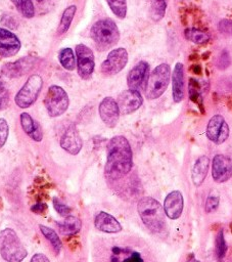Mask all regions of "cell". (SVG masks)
<instances>
[{"label":"cell","mask_w":232,"mask_h":262,"mask_svg":"<svg viewBox=\"0 0 232 262\" xmlns=\"http://www.w3.org/2000/svg\"><path fill=\"white\" fill-rule=\"evenodd\" d=\"M106 150V177L118 180L126 176L133 166V154L128 139L122 135L112 137L107 143Z\"/></svg>","instance_id":"1"},{"label":"cell","mask_w":232,"mask_h":262,"mask_svg":"<svg viewBox=\"0 0 232 262\" xmlns=\"http://www.w3.org/2000/svg\"><path fill=\"white\" fill-rule=\"evenodd\" d=\"M137 211L142 222L150 231L160 232L164 230L166 214L158 201L151 196H144L138 202Z\"/></svg>","instance_id":"2"},{"label":"cell","mask_w":232,"mask_h":262,"mask_svg":"<svg viewBox=\"0 0 232 262\" xmlns=\"http://www.w3.org/2000/svg\"><path fill=\"white\" fill-rule=\"evenodd\" d=\"M90 36L99 50H106L119 42L120 31L112 19L103 18L94 23Z\"/></svg>","instance_id":"3"},{"label":"cell","mask_w":232,"mask_h":262,"mask_svg":"<svg viewBox=\"0 0 232 262\" xmlns=\"http://www.w3.org/2000/svg\"><path fill=\"white\" fill-rule=\"evenodd\" d=\"M0 255L7 262H21L28 255L18 235L11 228L0 231Z\"/></svg>","instance_id":"4"},{"label":"cell","mask_w":232,"mask_h":262,"mask_svg":"<svg viewBox=\"0 0 232 262\" xmlns=\"http://www.w3.org/2000/svg\"><path fill=\"white\" fill-rule=\"evenodd\" d=\"M171 78V69L168 63H160L152 70L145 86V95L148 99H156L167 90Z\"/></svg>","instance_id":"5"},{"label":"cell","mask_w":232,"mask_h":262,"mask_svg":"<svg viewBox=\"0 0 232 262\" xmlns=\"http://www.w3.org/2000/svg\"><path fill=\"white\" fill-rule=\"evenodd\" d=\"M44 104L50 117H59L63 115L69 104L68 96L65 90L58 85H51L44 97Z\"/></svg>","instance_id":"6"},{"label":"cell","mask_w":232,"mask_h":262,"mask_svg":"<svg viewBox=\"0 0 232 262\" xmlns=\"http://www.w3.org/2000/svg\"><path fill=\"white\" fill-rule=\"evenodd\" d=\"M43 86V79L39 75H32L14 97L16 105L20 108H28L37 100Z\"/></svg>","instance_id":"7"},{"label":"cell","mask_w":232,"mask_h":262,"mask_svg":"<svg viewBox=\"0 0 232 262\" xmlns=\"http://www.w3.org/2000/svg\"><path fill=\"white\" fill-rule=\"evenodd\" d=\"M76 60L79 76L84 79H90L95 68V59L93 51L84 44L76 46Z\"/></svg>","instance_id":"8"},{"label":"cell","mask_w":232,"mask_h":262,"mask_svg":"<svg viewBox=\"0 0 232 262\" xmlns=\"http://www.w3.org/2000/svg\"><path fill=\"white\" fill-rule=\"evenodd\" d=\"M128 62V52L125 48L120 47L111 50L105 60L101 63V73L105 76H113L120 73Z\"/></svg>","instance_id":"9"},{"label":"cell","mask_w":232,"mask_h":262,"mask_svg":"<svg viewBox=\"0 0 232 262\" xmlns=\"http://www.w3.org/2000/svg\"><path fill=\"white\" fill-rule=\"evenodd\" d=\"M205 133L208 140L216 144H222L228 139L230 129L223 116L215 115L207 122Z\"/></svg>","instance_id":"10"},{"label":"cell","mask_w":232,"mask_h":262,"mask_svg":"<svg viewBox=\"0 0 232 262\" xmlns=\"http://www.w3.org/2000/svg\"><path fill=\"white\" fill-rule=\"evenodd\" d=\"M117 103L121 114L129 115L136 112L142 105L143 97L138 90L128 89L119 94Z\"/></svg>","instance_id":"11"},{"label":"cell","mask_w":232,"mask_h":262,"mask_svg":"<svg viewBox=\"0 0 232 262\" xmlns=\"http://www.w3.org/2000/svg\"><path fill=\"white\" fill-rule=\"evenodd\" d=\"M212 176L218 183H223L232 177V159L222 154L216 155L212 161Z\"/></svg>","instance_id":"12"},{"label":"cell","mask_w":232,"mask_h":262,"mask_svg":"<svg viewBox=\"0 0 232 262\" xmlns=\"http://www.w3.org/2000/svg\"><path fill=\"white\" fill-rule=\"evenodd\" d=\"M99 116L102 120V122L109 128L115 127V125L119 122L120 118V110L117 103V100H114L112 97H105L101 100L99 103Z\"/></svg>","instance_id":"13"},{"label":"cell","mask_w":232,"mask_h":262,"mask_svg":"<svg viewBox=\"0 0 232 262\" xmlns=\"http://www.w3.org/2000/svg\"><path fill=\"white\" fill-rule=\"evenodd\" d=\"M37 61V58L32 57V56H26L20 59H17L16 61L13 62H7L5 63L1 71L2 74L5 75L6 77L9 78H19L30 72L35 63Z\"/></svg>","instance_id":"14"},{"label":"cell","mask_w":232,"mask_h":262,"mask_svg":"<svg viewBox=\"0 0 232 262\" xmlns=\"http://www.w3.org/2000/svg\"><path fill=\"white\" fill-rule=\"evenodd\" d=\"M60 146L71 155H78L83 146L82 138L75 124H71L60 138Z\"/></svg>","instance_id":"15"},{"label":"cell","mask_w":232,"mask_h":262,"mask_svg":"<svg viewBox=\"0 0 232 262\" xmlns=\"http://www.w3.org/2000/svg\"><path fill=\"white\" fill-rule=\"evenodd\" d=\"M20 41L15 34L5 28H0V55L11 57L20 49Z\"/></svg>","instance_id":"16"},{"label":"cell","mask_w":232,"mask_h":262,"mask_svg":"<svg viewBox=\"0 0 232 262\" xmlns=\"http://www.w3.org/2000/svg\"><path fill=\"white\" fill-rule=\"evenodd\" d=\"M163 208L166 216H168L170 219H178L181 216L184 208V199L182 192L180 190H173L168 193Z\"/></svg>","instance_id":"17"},{"label":"cell","mask_w":232,"mask_h":262,"mask_svg":"<svg viewBox=\"0 0 232 262\" xmlns=\"http://www.w3.org/2000/svg\"><path fill=\"white\" fill-rule=\"evenodd\" d=\"M149 71V64L145 60H141L136 63L128 73L127 84L129 89L138 90L146 81L147 74Z\"/></svg>","instance_id":"18"},{"label":"cell","mask_w":232,"mask_h":262,"mask_svg":"<svg viewBox=\"0 0 232 262\" xmlns=\"http://www.w3.org/2000/svg\"><path fill=\"white\" fill-rule=\"evenodd\" d=\"M172 95L176 103L181 102L185 95V80H184V64L177 62L172 72Z\"/></svg>","instance_id":"19"},{"label":"cell","mask_w":232,"mask_h":262,"mask_svg":"<svg viewBox=\"0 0 232 262\" xmlns=\"http://www.w3.org/2000/svg\"><path fill=\"white\" fill-rule=\"evenodd\" d=\"M94 226L96 229L106 233H117L123 229L121 223L112 215L104 211L99 212L95 216Z\"/></svg>","instance_id":"20"},{"label":"cell","mask_w":232,"mask_h":262,"mask_svg":"<svg viewBox=\"0 0 232 262\" xmlns=\"http://www.w3.org/2000/svg\"><path fill=\"white\" fill-rule=\"evenodd\" d=\"M20 125L22 130L26 132L27 135H29L33 140L35 141H41L43 138V131L40 126V124L31 117L30 114L24 112L20 114L19 117Z\"/></svg>","instance_id":"21"},{"label":"cell","mask_w":232,"mask_h":262,"mask_svg":"<svg viewBox=\"0 0 232 262\" xmlns=\"http://www.w3.org/2000/svg\"><path fill=\"white\" fill-rule=\"evenodd\" d=\"M110 262H144V260L140 252L115 246L111 249Z\"/></svg>","instance_id":"22"},{"label":"cell","mask_w":232,"mask_h":262,"mask_svg":"<svg viewBox=\"0 0 232 262\" xmlns=\"http://www.w3.org/2000/svg\"><path fill=\"white\" fill-rule=\"evenodd\" d=\"M210 168V159L206 156H200L194 163L191 171V179L195 186H199L204 181Z\"/></svg>","instance_id":"23"},{"label":"cell","mask_w":232,"mask_h":262,"mask_svg":"<svg viewBox=\"0 0 232 262\" xmlns=\"http://www.w3.org/2000/svg\"><path fill=\"white\" fill-rule=\"evenodd\" d=\"M59 231L64 235H74L81 229V220L76 216H66L63 221L56 223Z\"/></svg>","instance_id":"24"},{"label":"cell","mask_w":232,"mask_h":262,"mask_svg":"<svg viewBox=\"0 0 232 262\" xmlns=\"http://www.w3.org/2000/svg\"><path fill=\"white\" fill-rule=\"evenodd\" d=\"M184 36L190 42L197 44V45H204L208 43L211 39V35L208 31L194 29V28H185L184 29Z\"/></svg>","instance_id":"25"},{"label":"cell","mask_w":232,"mask_h":262,"mask_svg":"<svg viewBox=\"0 0 232 262\" xmlns=\"http://www.w3.org/2000/svg\"><path fill=\"white\" fill-rule=\"evenodd\" d=\"M76 11H77V6L76 5H69L64 9V11L61 15L58 28H57V34L58 35H62V34L67 32V30L69 29V27L72 25V21L74 19Z\"/></svg>","instance_id":"26"},{"label":"cell","mask_w":232,"mask_h":262,"mask_svg":"<svg viewBox=\"0 0 232 262\" xmlns=\"http://www.w3.org/2000/svg\"><path fill=\"white\" fill-rule=\"evenodd\" d=\"M58 60L62 68H64L67 71H74L77 66L76 55L72 48L66 47L59 51L58 53Z\"/></svg>","instance_id":"27"},{"label":"cell","mask_w":232,"mask_h":262,"mask_svg":"<svg viewBox=\"0 0 232 262\" xmlns=\"http://www.w3.org/2000/svg\"><path fill=\"white\" fill-rule=\"evenodd\" d=\"M167 0H150L149 14L152 20L159 21L166 14Z\"/></svg>","instance_id":"28"},{"label":"cell","mask_w":232,"mask_h":262,"mask_svg":"<svg viewBox=\"0 0 232 262\" xmlns=\"http://www.w3.org/2000/svg\"><path fill=\"white\" fill-rule=\"evenodd\" d=\"M39 228H40V231L42 232V234L45 236V238L51 244L55 253L58 254L62 248V243H61L59 236L57 235V233L52 228L47 227L45 225H39Z\"/></svg>","instance_id":"29"},{"label":"cell","mask_w":232,"mask_h":262,"mask_svg":"<svg viewBox=\"0 0 232 262\" xmlns=\"http://www.w3.org/2000/svg\"><path fill=\"white\" fill-rule=\"evenodd\" d=\"M17 11L27 18H32L35 14V8L32 0H10Z\"/></svg>","instance_id":"30"},{"label":"cell","mask_w":232,"mask_h":262,"mask_svg":"<svg viewBox=\"0 0 232 262\" xmlns=\"http://www.w3.org/2000/svg\"><path fill=\"white\" fill-rule=\"evenodd\" d=\"M110 10L119 18H125L127 15V0H106Z\"/></svg>","instance_id":"31"},{"label":"cell","mask_w":232,"mask_h":262,"mask_svg":"<svg viewBox=\"0 0 232 262\" xmlns=\"http://www.w3.org/2000/svg\"><path fill=\"white\" fill-rule=\"evenodd\" d=\"M189 97L193 102L202 106V96H201V92H200V84L194 78H190V80H189Z\"/></svg>","instance_id":"32"},{"label":"cell","mask_w":232,"mask_h":262,"mask_svg":"<svg viewBox=\"0 0 232 262\" xmlns=\"http://www.w3.org/2000/svg\"><path fill=\"white\" fill-rule=\"evenodd\" d=\"M216 257L218 260H223L227 252V244L224 236V231L221 229L216 235Z\"/></svg>","instance_id":"33"},{"label":"cell","mask_w":232,"mask_h":262,"mask_svg":"<svg viewBox=\"0 0 232 262\" xmlns=\"http://www.w3.org/2000/svg\"><path fill=\"white\" fill-rule=\"evenodd\" d=\"M9 102V91L3 80V74L0 69V111L4 110Z\"/></svg>","instance_id":"34"},{"label":"cell","mask_w":232,"mask_h":262,"mask_svg":"<svg viewBox=\"0 0 232 262\" xmlns=\"http://www.w3.org/2000/svg\"><path fill=\"white\" fill-rule=\"evenodd\" d=\"M219 196L217 194H210L207 195L205 200V205H204V210L206 213H212L215 212L218 207H219Z\"/></svg>","instance_id":"35"},{"label":"cell","mask_w":232,"mask_h":262,"mask_svg":"<svg viewBox=\"0 0 232 262\" xmlns=\"http://www.w3.org/2000/svg\"><path fill=\"white\" fill-rule=\"evenodd\" d=\"M53 207L60 216L66 217L71 213V208L67 205H65L64 203H62L58 198L53 199Z\"/></svg>","instance_id":"36"},{"label":"cell","mask_w":232,"mask_h":262,"mask_svg":"<svg viewBox=\"0 0 232 262\" xmlns=\"http://www.w3.org/2000/svg\"><path fill=\"white\" fill-rule=\"evenodd\" d=\"M9 134V127L5 119L0 118V148L5 144Z\"/></svg>","instance_id":"37"},{"label":"cell","mask_w":232,"mask_h":262,"mask_svg":"<svg viewBox=\"0 0 232 262\" xmlns=\"http://www.w3.org/2000/svg\"><path fill=\"white\" fill-rule=\"evenodd\" d=\"M231 62V58H230V55L228 53L227 50H223L219 56V59H218V62H217V66L219 69L221 70H224L226 68L229 67Z\"/></svg>","instance_id":"38"},{"label":"cell","mask_w":232,"mask_h":262,"mask_svg":"<svg viewBox=\"0 0 232 262\" xmlns=\"http://www.w3.org/2000/svg\"><path fill=\"white\" fill-rule=\"evenodd\" d=\"M219 30L223 34L232 36V19H222L219 23Z\"/></svg>","instance_id":"39"},{"label":"cell","mask_w":232,"mask_h":262,"mask_svg":"<svg viewBox=\"0 0 232 262\" xmlns=\"http://www.w3.org/2000/svg\"><path fill=\"white\" fill-rule=\"evenodd\" d=\"M1 19H3V20H8V21H4V23H2V24L5 25V26H6L7 28H9V29H15V28L17 27V21H16V19H15L13 16L9 15V14H4Z\"/></svg>","instance_id":"40"},{"label":"cell","mask_w":232,"mask_h":262,"mask_svg":"<svg viewBox=\"0 0 232 262\" xmlns=\"http://www.w3.org/2000/svg\"><path fill=\"white\" fill-rule=\"evenodd\" d=\"M31 262H50V260L44 254L37 253L32 257Z\"/></svg>","instance_id":"41"},{"label":"cell","mask_w":232,"mask_h":262,"mask_svg":"<svg viewBox=\"0 0 232 262\" xmlns=\"http://www.w3.org/2000/svg\"><path fill=\"white\" fill-rule=\"evenodd\" d=\"M46 205L45 204H37V205H35L34 207H32L31 208V210H33L36 214H40V213H42V212H44L45 210H46Z\"/></svg>","instance_id":"42"},{"label":"cell","mask_w":232,"mask_h":262,"mask_svg":"<svg viewBox=\"0 0 232 262\" xmlns=\"http://www.w3.org/2000/svg\"><path fill=\"white\" fill-rule=\"evenodd\" d=\"M186 262H200V261H199V260H197L196 258H194V257L192 256V257H190Z\"/></svg>","instance_id":"43"},{"label":"cell","mask_w":232,"mask_h":262,"mask_svg":"<svg viewBox=\"0 0 232 262\" xmlns=\"http://www.w3.org/2000/svg\"><path fill=\"white\" fill-rule=\"evenodd\" d=\"M229 104L231 105V107H232V97L229 99Z\"/></svg>","instance_id":"44"},{"label":"cell","mask_w":232,"mask_h":262,"mask_svg":"<svg viewBox=\"0 0 232 262\" xmlns=\"http://www.w3.org/2000/svg\"><path fill=\"white\" fill-rule=\"evenodd\" d=\"M219 262H228V261H224V260H219Z\"/></svg>","instance_id":"45"},{"label":"cell","mask_w":232,"mask_h":262,"mask_svg":"<svg viewBox=\"0 0 232 262\" xmlns=\"http://www.w3.org/2000/svg\"><path fill=\"white\" fill-rule=\"evenodd\" d=\"M37 1H38V2H42L43 0H37Z\"/></svg>","instance_id":"46"},{"label":"cell","mask_w":232,"mask_h":262,"mask_svg":"<svg viewBox=\"0 0 232 262\" xmlns=\"http://www.w3.org/2000/svg\"><path fill=\"white\" fill-rule=\"evenodd\" d=\"M230 158H231V159H232V157H230Z\"/></svg>","instance_id":"47"}]
</instances>
